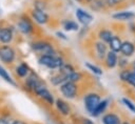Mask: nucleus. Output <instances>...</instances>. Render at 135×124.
Here are the masks:
<instances>
[{
    "label": "nucleus",
    "mask_w": 135,
    "mask_h": 124,
    "mask_svg": "<svg viewBox=\"0 0 135 124\" xmlns=\"http://www.w3.org/2000/svg\"><path fill=\"white\" fill-rule=\"evenodd\" d=\"M38 62L39 64L46 66L51 69L60 68L64 63L60 57H56L55 55H40L38 58Z\"/></svg>",
    "instance_id": "1"
},
{
    "label": "nucleus",
    "mask_w": 135,
    "mask_h": 124,
    "mask_svg": "<svg viewBox=\"0 0 135 124\" xmlns=\"http://www.w3.org/2000/svg\"><path fill=\"white\" fill-rule=\"evenodd\" d=\"M16 59V51L11 45L2 44L0 45V61L3 64L9 65Z\"/></svg>",
    "instance_id": "2"
},
{
    "label": "nucleus",
    "mask_w": 135,
    "mask_h": 124,
    "mask_svg": "<svg viewBox=\"0 0 135 124\" xmlns=\"http://www.w3.org/2000/svg\"><path fill=\"white\" fill-rule=\"evenodd\" d=\"M59 90L61 92V95L63 97H65L66 99H74L77 96V90H78V86L76 83L71 82V81H65L63 84L60 85Z\"/></svg>",
    "instance_id": "3"
},
{
    "label": "nucleus",
    "mask_w": 135,
    "mask_h": 124,
    "mask_svg": "<svg viewBox=\"0 0 135 124\" xmlns=\"http://www.w3.org/2000/svg\"><path fill=\"white\" fill-rule=\"evenodd\" d=\"M34 51L40 55H55V49L53 45L46 41H36L32 44Z\"/></svg>",
    "instance_id": "4"
},
{
    "label": "nucleus",
    "mask_w": 135,
    "mask_h": 124,
    "mask_svg": "<svg viewBox=\"0 0 135 124\" xmlns=\"http://www.w3.org/2000/svg\"><path fill=\"white\" fill-rule=\"evenodd\" d=\"M100 101H101V99H100V96L98 94H96V92H90L83 99L84 107L91 113L97 107V105L100 103Z\"/></svg>",
    "instance_id": "5"
},
{
    "label": "nucleus",
    "mask_w": 135,
    "mask_h": 124,
    "mask_svg": "<svg viewBox=\"0 0 135 124\" xmlns=\"http://www.w3.org/2000/svg\"><path fill=\"white\" fill-rule=\"evenodd\" d=\"M39 98H41L42 100H44L47 104H50V105H53V104H55V99H54V96H53V94L43 85V84H40L36 89H35V91H34Z\"/></svg>",
    "instance_id": "6"
},
{
    "label": "nucleus",
    "mask_w": 135,
    "mask_h": 124,
    "mask_svg": "<svg viewBox=\"0 0 135 124\" xmlns=\"http://www.w3.org/2000/svg\"><path fill=\"white\" fill-rule=\"evenodd\" d=\"M17 28L19 32H21L24 35H30L34 30L33 23L27 18H20L19 21L17 22Z\"/></svg>",
    "instance_id": "7"
},
{
    "label": "nucleus",
    "mask_w": 135,
    "mask_h": 124,
    "mask_svg": "<svg viewBox=\"0 0 135 124\" xmlns=\"http://www.w3.org/2000/svg\"><path fill=\"white\" fill-rule=\"evenodd\" d=\"M31 16L33 18V20H35V22H37L38 24H45L49 22V16L47 14L39 8H33L31 12Z\"/></svg>",
    "instance_id": "8"
},
{
    "label": "nucleus",
    "mask_w": 135,
    "mask_h": 124,
    "mask_svg": "<svg viewBox=\"0 0 135 124\" xmlns=\"http://www.w3.org/2000/svg\"><path fill=\"white\" fill-rule=\"evenodd\" d=\"M14 39L13 29L8 26H2L0 29V44H9Z\"/></svg>",
    "instance_id": "9"
},
{
    "label": "nucleus",
    "mask_w": 135,
    "mask_h": 124,
    "mask_svg": "<svg viewBox=\"0 0 135 124\" xmlns=\"http://www.w3.org/2000/svg\"><path fill=\"white\" fill-rule=\"evenodd\" d=\"M75 16H76L77 20L81 24H83L84 26L88 25V24H90L93 21V16L90 13L85 12L84 9H82V8H77L76 9V13H75Z\"/></svg>",
    "instance_id": "10"
},
{
    "label": "nucleus",
    "mask_w": 135,
    "mask_h": 124,
    "mask_svg": "<svg viewBox=\"0 0 135 124\" xmlns=\"http://www.w3.org/2000/svg\"><path fill=\"white\" fill-rule=\"evenodd\" d=\"M104 64L108 68H114L117 64H118V57H117V53L113 51V50H109L105 58H104Z\"/></svg>",
    "instance_id": "11"
},
{
    "label": "nucleus",
    "mask_w": 135,
    "mask_h": 124,
    "mask_svg": "<svg viewBox=\"0 0 135 124\" xmlns=\"http://www.w3.org/2000/svg\"><path fill=\"white\" fill-rule=\"evenodd\" d=\"M112 18L117 21H128L135 18V14L130 11H123V12H117L112 15Z\"/></svg>",
    "instance_id": "12"
},
{
    "label": "nucleus",
    "mask_w": 135,
    "mask_h": 124,
    "mask_svg": "<svg viewBox=\"0 0 135 124\" xmlns=\"http://www.w3.org/2000/svg\"><path fill=\"white\" fill-rule=\"evenodd\" d=\"M95 54L99 60H103L105 58V56L108 54V48H107V45L104 42L98 41L95 43Z\"/></svg>",
    "instance_id": "13"
},
{
    "label": "nucleus",
    "mask_w": 135,
    "mask_h": 124,
    "mask_svg": "<svg viewBox=\"0 0 135 124\" xmlns=\"http://www.w3.org/2000/svg\"><path fill=\"white\" fill-rule=\"evenodd\" d=\"M55 105L57 110L62 115V116H69L71 113V107L70 105L62 99H57L55 101Z\"/></svg>",
    "instance_id": "14"
},
{
    "label": "nucleus",
    "mask_w": 135,
    "mask_h": 124,
    "mask_svg": "<svg viewBox=\"0 0 135 124\" xmlns=\"http://www.w3.org/2000/svg\"><path fill=\"white\" fill-rule=\"evenodd\" d=\"M40 84H42L41 81H40L35 75H30V76L26 78V80H25V86L27 87L28 90H31V91H33V92L35 91V89H36Z\"/></svg>",
    "instance_id": "15"
},
{
    "label": "nucleus",
    "mask_w": 135,
    "mask_h": 124,
    "mask_svg": "<svg viewBox=\"0 0 135 124\" xmlns=\"http://www.w3.org/2000/svg\"><path fill=\"white\" fill-rule=\"evenodd\" d=\"M135 51V46L132 42L130 41H123L122 42V45H121V49H120V53L123 57H131Z\"/></svg>",
    "instance_id": "16"
},
{
    "label": "nucleus",
    "mask_w": 135,
    "mask_h": 124,
    "mask_svg": "<svg viewBox=\"0 0 135 124\" xmlns=\"http://www.w3.org/2000/svg\"><path fill=\"white\" fill-rule=\"evenodd\" d=\"M102 123L103 124H121L120 118L113 112H109L103 115L102 117Z\"/></svg>",
    "instance_id": "17"
},
{
    "label": "nucleus",
    "mask_w": 135,
    "mask_h": 124,
    "mask_svg": "<svg viewBox=\"0 0 135 124\" xmlns=\"http://www.w3.org/2000/svg\"><path fill=\"white\" fill-rule=\"evenodd\" d=\"M108 105H109V100L108 99H104V100L100 101V103L97 105V107L91 112V116L92 117H98V116H100L102 112L105 111Z\"/></svg>",
    "instance_id": "18"
},
{
    "label": "nucleus",
    "mask_w": 135,
    "mask_h": 124,
    "mask_svg": "<svg viewBox=\"0 0 135 124\" xmlns=\"http://www.w3.org/2000/svg\"><path fill=\"white\" fill-rule=\"evenodd\" d=\"M121 45H122V41H121V39L118 36H113V38L109 42L110 49L113 50V51H115V53H119L120 51Z\"/></svg>",
    "instance_id": "19"
},
{
    "label": "nucleus",
    "mask_w": 135,
    "mask_h": 124,
    "mask_svg": "<svg viewBox=\"0 0 135 124\" xmlns=\"http://www.w3.org/2000/svg\"><path fill=\"white\" fill-rule=\"evenodd\" d=\"M65 81H68L66 74H63V73H59L58 75H56V76H54V77L51 78V83L53 85H55V86H60Z\"/></svg>",
    "instance_id": "20"
},
{
    "label": "nucleus",
    "mask_w": 135,
    "mask_h": 124,
    "mask_svg": "<svg viewBox=\"0 0 135 124\" xmlns=\"http://www.w3.org/2000/svg\"><path fill=\"white\" fill-rule=\"evenodd\" d=\"M30 73V68L25 63H21L16 67V75L19 78H25L28 76Z\"/></svg>",
    "instance_id": "21"
},
{
    "label": "nucleus",
    "mask_w": 135,
    "mask_h": 124,
    "mask_svg": "<svg viewBox=\"0 0 135 124\" xmlns=\"http://www.w3.org/2000/svg\"><path fill=\"white\" fill-rule=\"evenodd\" d=\"M113 34L110 29H100L98 33V37L100 39V41L104 42V43H109L111 41V39L113 38Z\"/></svg>",
    "instance_id": "22"
},
{
    "label": "nucleus",
    "mask_w": 135,
    "mask_h": 124,
    "mask_svg": "<svg viewBox=\"0 0 135 124\" xmlns=\"http://www.w3.org/2000/svg\"><path fill=\"white\" fill-rule=\"evenodd\" d=\"M0 77H1V79H3L4 81H6L7 83H9L11 85H13V86H16L17 84H16V82L13 80V78L11 77V75L7 73V70L0 64Z\"/></svg>",
    "instance_id": "23"
},
{
    "label": "nucleus",
    "mask_w": 135,
    "mask_h": 124,
    "mask_svg": "<svg viewBox=\"0 0 135 124\" xmlns=\"http://www.w3.org/2000/svg\"><path fill=\"white\" fill-rule=\"evenodd\" d=\"M62 25H63V28L68 32H76L79 29L78 23L73 20H65V21H63Z\"/></svg>",
    "instance_id": "24"
},
{
    "label": "nucleus",
    "mask_w": 135,
    "mask_h": 124,
    "mask_svg": "<svg viewBox=\"0 0 135 124\" xmlns=\"http://www.w3.org/2000/svg\"><path fill=\"white\" fill-rule=\"evenodd\" d=\"M66 79H68V81L77 83V82L81 81V79H82V75H81L79 71H73V73H70V74L66 75Z\"/></svg>",
    "instance_id": "25"
},
{
    "label": "nucleus",
    "mask_w": 135,
    "mask_h": 124,
    "mask_svg": "<svg viewBox=\"0 0 135 124\" xmlns=\"http://www.w3.org/2000/svg\"><path fill=\"white\" fill-rule=\"evenodd\" d=\"M85 67H86L89 70H91L94 75H97V76H101V75H102V69H101L100 67H98V66L92 64V63L86 62V63H85Z\"/></svg>",
    "instance_id": "26"
},
{
    "label": "nucleus",
    "mask_w": 135,
    "mask_h": 124,
    "mask_svg": "<svg viewBox=\"0 0 135 124\" xmlns=\"http://www.w3.org/2000/svg\"><path fill=\"white\" fill-rule=\"evenodd\" d=\"M121 101H122V103L124 104V106H126L129 110H131L132 112L135 113V104H134L131 100H129V99H127V98H123Z\"/></svg>",
    "instance_id": "27"
},
{
    "label": "nucleus",
    "mask_w": 135,
    "mask_h": 124,
    "mask_svg": "<svg viewBox=\"0 0 135 124\" xmlns=\"http://www.w3.org/2000/svg\"><path fill=\"white\" fill-rule=\"evenodd\" d=\"M128 84H130L131 86L135 87V73L134 71H129V75H128V78H127V81H126Z\"/></svg>",
    "instance_id": "28"
},
{
    "label": "nucleus",
    "mask_w": 135,
    "mask_h": 124,
    "mask_svg": "<svg viewBox=\"0 0 135 124\" xmlns=\"http://www.w3.org/2000/svg\"><path fill=\"white\" fill-rule=\"evenodd\" d=\"M118 64H119V66H120L121 68H124L126 66H128L129 62H128V59H127V57H122V58H119V60H118Z\"/></svg>",
    "instance_id": "29"
},
{
    "label": "nucleus",
    "mask_w": 135,
    "mask_h": 124,
    "mask_svg": "<svg viewBox=\"0 0 135 124\" xmlns=\"http://www.w3.org/2000/svg\"><path fill=\"white\" fill-rule=\"evenodd\" d=\"M56 36H57V37H58L59 39H62V40H65V41L68 40V38H66V36H65L64 34H62L61 32H57V33H56Z\"/></svg>",
    "instance_id": "30"
},
{
    "label": "nucleus",
    "mask_w": 135,
    "mask_h": 124,
    "mask_svg": "<svg viewBox=\"0 0 135 124\" xmlns=\"http://www.w3.org/2000/svg\"><path fill=\"white\" fill-rule=\"evenodd\" d=\"M121 1H122V0H108V2H110V3H109L110 5H117V4H119Z\"/></svg>",
    "instance_id": "31"
},
{
    "label": "nucleus",
    "mask_w": 135,
    "mask_h": 124,
    "mask_svg": "<svg viewBox=\"0 0 135 124\" xmlns=\"http://www.w3.org/2000/svg\"><path fill=\"white\" fill-rule=\"evenodd\" d=\"M11 124H26L24 121H22V120H19V119H16V120H14Z\"/></svg>",
    "instance_id": "32"
},
{
    "label": "nucleus",
    "mask_w": 135,
    "mask_h": 124,
    "mask_svg": "<svg viewBox=\"0 0 135 124\" xmlns=\"http://www.w3.org/2000/svg\"><path fill=\"white\" fill-rule=\"evenodd\" d=\"M82 124H94V123H93V121H91L90 119H83Z\"/></svg>",
    "instance_id": "33"
},
{
    "label": "nucleus",
    "mask_w": 135,
    "mask_h": 124,
    "mask_svg": "<svg viewBox=\"0 0 135 124\" xmlns=\"http://www.w3.org/2000/svg\"><path fill=\"white\" fill-rule=\"evenodd\" d=\"M0 124H11L7 120H5V119H3V118H0Z\"/></svg>",
    "instance_id": "34"
},
{
    "label": "nucleus",
    "mask_w": 135,
    "mask_h": 124,
    "mask_svg": "<svg viewBox=\"0 0 135 124\" xmlns=\"http://www.w3.org/2000/svg\"><path fill=\"white\" fill-rule=\"evenodd\" d=\"M132 67H133V71L135 73V61H134V62L132 63Z\"/></svg>",
    "instance_id": "35"
},
{
    "label": "nucleus",
    "mask_w": 135,
    "mask_h": 124,
    "mask_svg": "<svg viewBox=\"0 0 135 124\" xmlns=\"http://www.w3.org/2000/svg\"><path fill=\"white\" fill-rule=\"evenodd\" d=\"M121 124H130L128 121H123V122H121Z\"/></svg>",
    "instance_id": "36"
},
{
    "label": "nucleus",
    "mask_w": 135,
    "mask_h": 124,
    "mask_svg": "<svg viewBox=\"0 0 135 124\" xmlns=\"http://www.w3.org/2000/svg\"><path fill=\"white\" fill-rule=\"evenodd\" d=\"M1 28H2V26H1V24H0V29H1Z\"/></svg>",
    "instance_id": "37"
},
{
    "label": "nucleus",
    "mask_w": 135,
    "mask_h": 124,
    "mask_svg": "<svg viewBox=\"0 0 135 124\" xmlns=\"http://www.w3.org/2000/svg\"><path fill=\"white\" fill-rule=\"evenodd\" d=\"M77 1H79V2H80V1H81V0H77Z\"/></svg>",
    "instance_id": "38"
},
{
    "label": "nucleus",
    "mask_w": 135,
    "mask_h": 124,
    "mask_svg": "<svg viewBox=\"0 0 135 124\" xmlns=\"http://www.w3.org/2000/svg\"><path fill=\"white\" fill-rule=\"evenodd\" d=\"M88 1H92V0H88Z\"/></svg>",
    "instance_id": "39"
}]
</instances>
